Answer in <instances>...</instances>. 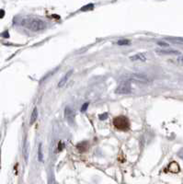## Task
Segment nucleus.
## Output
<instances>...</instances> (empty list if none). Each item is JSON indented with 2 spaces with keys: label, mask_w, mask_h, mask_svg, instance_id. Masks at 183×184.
I'll use <instances>...</instances> for the list:
<instances>
[{
  "label": "nucleus",
  "mask_w": 183,
  "mask_h": 184,
  "mask_svg": "<svg viewBox=\"0 0 183 184\" xmlns=\"http://www.w3.org/2000/svg\"><path fill=\"white\" fill-rule=\"evenodd\" d=\"M113 125L121 131H127L130 128V121L125 116H119L113 120Z\"/></svg>",
  "instance_id": "1"
},
{
  "label": "nucleus",
  "mask_w": 183,
  "mask_h": 184,
  "mask_svg": "<svg viewBox=\"0 0 183 184\" xmlns=\"http://www.w3.org/2000/svg\"><path fill=\"white\" fill-rule=\"evenodd\" d=\"M131 91H132L131 81L130 80H124V81H121L119 84V86L115 90V93L120 94V95H126V94H130Z\"/></svg>",
  "instance_id": "2"
},
{
  "label": "nucleus",
  "mask_w": 183,
  "mask_h": 184,
  "mask_svg": "<svg viewBox=\"0 0 183 184\" xmlns=\"http://www.w3.org/2000/svg\"><path fill=\"white\" fill-rule=\"evenodd\" d=\"M28 28L32 31H40L46 28V23L41 19H32L28 25Z\"/></svg>",
  "instance_id": "3"
},
{
  "label": "nucleus",
  "mask_w": 183,
  "mask_h": 184,
  "mask_svg": "<svg viewBox=\"0 0 183 184\" xmlns=\"http://www.w3.org/2000/svg\"><path fill=\"white\" fill-rule=\"evenodd\" d=\"M130 80H132V81H135L136 83H140V84H147L149 82L148 77L144 75V74H140V73L132 74L130 76Z\"/></svg>",
  "instance_id": "4"
},
{
  "label": "nucleus",
  "mask_w": 183,
  "mask_h": 184,
  "mask_svg": "<svg viewBox=\"0 0 183 184\" xmlns=\"http://www.w3.org/2000/svg\"><path fill=\"white\" fill-rule=\"evenodd\" d=\"M65 118L66 120V121L69 124L74 125L75 124V118H76V114L75 112L73 110V109L70 106H67L65 109Z\"/></svg>",
  "instance_id": "5"
},
{
  "label": "nucleus",
  "mask_w": 183,
  "mask_h": 184,
  "mask_svg": "<svg viewBox=\"0 0 183 184\" xmlns=\"http://www.w3.org/2000/svg\"><path fill=\"white\" fill-rule=\"evenodd\" d=\"M155 52L158 54H164V55H179L181 54L179 51H176V50H172V49H156Z\"/></svg>",
  "instance_id": "6"
},
{
  "label": "nucleus",
  "mask_w": 183,
  "mask_h": 184,
  "mask_svg": "<svg viewBox=\"0 0 183 184\" xmlns=\"http://www.w3.org/2000/svg\"><path fill=\"white\" fill-rule=\"evenodd\" d=\"M73 70H70V71H68L65 75L61 78V80L59 81V83H58V88H63L64 86L66 84V82L68 81V79L70 78V77L72 76V74H73Z\"/></svg>",
  "instance_id": "7"
},
{
  "label": "nucleus",
  "mask_w": 183,
  "mask_h": 184,
  "mask_svg": "<svg viewBox=\"0 0 183 184\" xmlns=\"http://www.w3.org/2000/svg\"><path fill=\"white\" fill-rule=\"evenodd\" d=\"M130 60L132 61H141V62H145L146 61V56L143 53H140V54H135L130 57Z\"/></svg>",
  "instance_id": "8"
},
{
  "label": "nucleus",
  "mask_w": 183,
  "mask_h": 184,
  "mask_svg": "<svg viewBox=\"0 0 183 184\" xmlns=\"http://www.w3.org/2000/svg\"><path fill=\"white\" fill-rule=\"evenodd\" d=\"M29 148H30L29 142L27 140H25V142H24V145H23V155H24V157H25L26 162H28V158H29V151H30Z\"/></svg>",
  "instance_id": "9"
},
{
  "label": "nucleus",
  "mask_w": 183,
  "mask_h": 184,
  "mask_svg": "<svg viewBox=\"0 0 183 184\" xmlns=\"http://www.w3.org/2000/svg\"><path fill=\"white\" fill-rule=\"evenodd\" d=\"M38 109L37 108H34L33 110H32V112H31V115H30V124L32 125L34 122L37 121L38 119Z\"/></svg>",
  "instance_id": "10"
},
{
  "label": "nucleus",
  "mask_w": 183,
  "mask_h": 184,
  "mask_svg": "<svg viewBox=\"0 0 183 184\" xmlns=\"http://www.w3.org/2000/svg\"><path fill=\"white\" fill-rule=\"evenodd\" d=\"M38 159L40 162H43V152H42V144L41 143L39 145L38 148Z\"/></svg>",
  "instance_id": "11"
},
{
  "label": "nucleus",
  "mask_w": 183,
  "mask_h": 184,
  "mask_svg": "<svg viewBox=\"0 0 183 184\" xmlns=\"http://www.w3.org/2000/svg\"><path fill=\"white\" fill-rule=\"evenodd\" d=\"M167 41L171 42L173 43L183 45V38H167Z\"/></svg>",
  "instance_id": "12"
},
{
  "label": "nucleus",
  "mask_w": 183,
  "mask_h": 184,
  "mask_svg": "<svg viewBox=\"0 0 183 184\" xmlns=\"http://www.w3.org/2000/svg\"><path fill=\"white\" fill-rule=\"evenodd\" d=\"M131 42L129 40H126V39H123V40H120L117 44L120 45V46H124V45H130Z\"/></svg>",
  "instance_id": "13"
},
{
  "label": "nucleus",
  "mask_w": 183,
  "mask_h": 184,
  "mask_svg": "<svg viewBox=\"0 0 183 184\" xmlns=\"http://www.w3.org/2000/svg\"><path fill=\"white\" fill-rule=\"evenodd\" d=\"M94 8V6L92 4H89V5H87L81 8V11H88V10H92Z\"/></svg>",
  "instance_id": "14"
},
{
  "label": "nucleus",
  "mask_w": 183,
  "mask_h": 184,
  "mask_svg": "<svg viewBox=\"0 0 183 184\" xmlns=\"http://www.w3.org/2000/svg\"><path fill=\"white\" fill-rule=\"evenodd\" d=\"M176 62L178 64H179L180 66H183V54H179L178 55L177 59H176Z\"/></svg>",
  "instance_id": "15"
},
{
  "label": "nucleus",
  "mask_w": 183,
  "mask_h": 184,
  "mask_svg": "<svg viewBox=\"0 0 183 184\" xmlns=\"http://www.w3.org/2000/svg\"><path fill=\"white\" fill-rule=\"evenodd\" d=\"M157 45H159L161 47H164V48H168L169 47V44L165 42H157Z\"/></svg>",
  "instance_id": "16"
},
{
  "label": "nucleus",
  "mask_w": 183,
  "mask_h": 184,
  "mask_svg": "<svg viewBox=\"0 0 183 184\" xmlns=\"http://www.w3.org/2000/svg\"><path fill=\"white\" fill-rule=\"evenodd\" d=\"M89 106V102H86L85 104H83V106L81 107V112H86Z\"/></svg>",
  "instance_id": "17"
},
{
  "label": "nucleus",
  "mask_w": 183,
  "mask_h": 184,
  "mask_svg": "<svg viewBox=\"0 0 183 184\" xmlns=\"http://www.w3.org/2000/svg\"><path fill=\"white\" fill-rule=\"evenodd\" d=\"M178 156L179 158H181L182 160H183V148H181L179 152H178Z\"/></svg>",
  "instance_id": "18"
},
{
  "label": "nucleus",
  "mask_w": 183,
  "mask_h": 184,
  "mask_svg": "<svg viewBox=\"0 0 183 184\" xmlns=\"http://www.w3.org/2000/svg\"><path fill=\"white\" fill-rule=\"evenodd\" d=\"M2 37H4V38H9V34L7 31H5L4 33H2Z\"/></svg>",
  "instance_id": "19"
},
{
  "label": "nucleus",
  "mask_w": 183,
  "mask_h": 184,
  "mask_svg": "<svg viewBox=\"0 0 183 184\" xmlns=\"http://www.w3.org/2000/svg\"><path fill=\"white\" fill-rule=\"evenodd\" d=\"M5 16V11L4 10H0V19H2Z\"/></svg>",
  "instance_id": "20"
},
{
  "label": "nucleus",
  "mask_w": 183,
  "mask_h": 184,
  "mask_svg": "<svg viewBox=\"0 0 183 184\" xmlns=\"http://www.w3.org/2000/svg\"><path fill=\"white\" fill-rule=\"evenodd\" d=\"M107 114H102V115H100V120H106V118H107Z\"/></svg>",
  "instance_id": "21"
}]
</instances>
